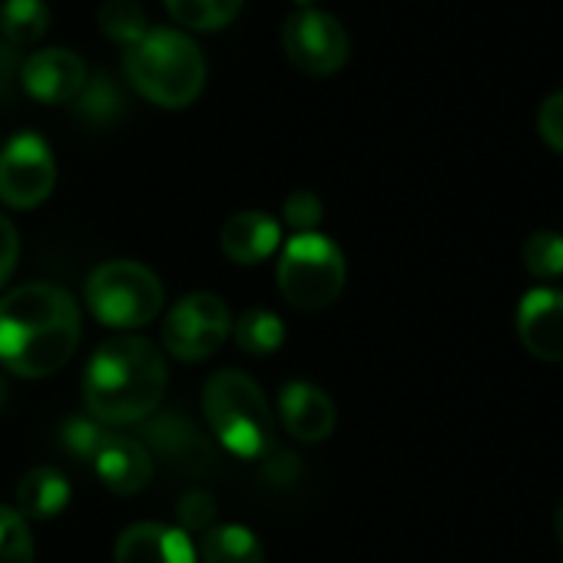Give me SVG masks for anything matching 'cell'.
Instances as JSON below:
<instances>
[{"mask_svg":"<svg viewBox=\"0 0 563 563\" xmlns=\"http://www.w3.org/2000/svg\"><path fill=\"white\" fill-rule=\"evenodd\" d=\"M80 349V309L74 296L31 282L0 299V365L21 378H51Z\"/></svg>","mask_w":563,"mask_h":563,"instance_id":"obj_1","label":"cell"},{"mask_svg":"<svg viewBox=\"0 0 563 563\" xmlns=\"http://www.w3.org/2000/svg\"><path fill=\"white\" fill-rule=\"evenodd\" d=\"M166 395V362L146 339L120 335L103 342L84 378L90 418L103 424H136L159 411Z\"/></svg>","mask_w":563,"mask_h":563,"instance_id":"obj_2","label":"cell"},{"mask_svg":"<svg viewBox=\"0 0 563 563\" xmlns=\"http://www.w3.org/2000/svg\"><path fill=\"white\" fill-rule=\"evenodd\" d=\"M123 67L140 97L156 107H189L206 87L202 51L183 31L150 27L136 44L126 47Z\"/></svg>","mask_w":563,"mask_h":563,"instance_id":"obj_3","label":"cell"},{"mask_svg":"<svg viewBox=\"0 0 563 563\" xmlns=\"http://www.w3.org/2000/svg\"><path fill=\"white\" fill-rule=\"evenodd\" d=\"M202 411L219 444L235 457H262L272 448V411L262 388L242 372H219L202 388Z\"/></svg>","mask_w":563,"mask_h":563,"instance_id":"obj_4","label":"cell"},{"mask_svg":"<svg viewBox=\"0 0 563 563\" xmlns=\"http://www.w3.org/2000/svg\"><path fill=\"white\" fill-rule=\"evenodd\" d=\"M163 282L143 262H103L87 278V306L110 329H143L163 309Z\"/></svg>","mask_w":563,"mask_h":563,"instance_id":"obj_5","label":"cell"},{"mask_svg":"<svg viewBox=\"0 0 563 563\" xmlns=\"http://www.w3.org/2000/svg\"><path fill=\"white\" fill-rule=\"evenodd\" d=\"M345 275L342 249L319 232L296 235L278 258V289L299 312L329 309L345 289Z\"/></svg>","mask_w":563,"mask_h":563,"instance_id":"obj_6","label":"cell"},{"mask_svg":"<svg viewBox=\"0 0 563 563\" xmlns=\"http://www.w3.org/2000/svg\"><path fill=\"white\" fill-rule=\"evenodd\" d=\"M232 319L222 299L212 292H192L173 306L163 322V345L179 362H206L229 339Z\"/></svg>","mask_w":563,"mask_h":563,"instance_id":"obj_7","label":"cell"},{"mask_svg":"<svg viewBox=\"0 0 563 563\" xmlns=\"http://www.w3.org/2000/svg\"><path fill=\"white\" fill-rule=\"evenodd\" d=\"M282 47L309 77H332L349 64V31L329 11L306 8L282 27Z\"/></svg>","mask_w":563,"mask_h":563,"instance_id":"obj_8","label":"cell"},{"mask_svg":"<svg viewBox=\"0 0 563 563\" xmlns=\"http://www.w3.org/2000/svg\"><path fill=\"white\" fill-rule=\"evenodd\" d=\"M57 186V163L37 133H18L0 150V202L11 209L41 206Z\"/></svg>","mask_w":563,"mask_h":563,"instance_id":"obj_9","label":"cell"},{"mask_svg":"<svg viewBox=\"0 0 563 563\" xmlns=\"http://www.w3.org/2000/svg\"><path fill=\"white\" fill-rule=\"evenodd\" d=\"M143 448L176 477H206L216 471V448L183 411H159L143 421Z\"/></svg>","mask_w":563,"mask_h":563,"instance_id":"obj_10","label":"cell"},{"mask_svg":"<svg viewBox=\"0 0 563 563\" xmlns=\"http://www.w3.org/2000/svg\"><path fill=\"white\" fill-rule=\"evenodd\" d=\"M90 74L84 57L67 47H44L21 64V84L37 103H74Z\"/></svg>","mask_w":563,"mask_h":563,"instance_id":"obj_11","label":"cell"},{"mask_svg":"<svg viewBox=\"0 0 563 563\" xmlns=\"http://www.w3.org/2000/svg\"><path fill=\"white\" fill-rule=\"evenodd\" d=\"M517 339L540 362H563V292L530 289L517 306Z\"/></svg>","mask_w":563,"mask_h":563,"instance_id":"obj_12","label":"cell"},{"mask_svg":"<svg viewBox=\"0 0 563 563\" xmlns=\"http://www.w3.org/2000/svg\"><path fill=\"white\" fill-rule=\"evenodd\" d=\"M278 408H282V424L289 428V434L302 444H319L335 431V405L332 398L309 385V382H292L282 388L278 395Z\"/></svg>","mask_w":563,"mask_h":563,"instance_id":"obj_13","label":"cell"},{"mask_svg":"<svg viewBox=\"0 0 563 563\" xmlns=\"http://www.w3.org/2000/svg\"><path fill=\"white\" fill-rule=\"evenodd\" d=\"M117 563H196V547L179 527L133 523L120 533Z\"/></svg>","mask_w":563,"mask_h":563,"instance_id":"obj_14","label":"cell"},{"mask_svg":"<svg viewBox=\"0 0 563 563\" xmlns=\"http://www.w3.org/2000/svg\"><path fill=\"white\" fill-rule=\"evenodd\" d=\"M93 471L97 477L120 497H133V494H143L153 481V457L150 451L143 448V441H133V438H123V434H113L100 457L93 461Z\"/></svg>","mask_w":563,"mask_h":563,"instance_id":"obj_15","label":"cell"},{"mask_svg":"<svg viewBox=\"0 0 563 563\" xmlns=\"http://www.w3.org/2000/svg\"><path fill=\"white\" fill-rule=\"evenodd\" d=\"M222 252L235 262V265H258L265 262L278 242H282V225L258 209H245L225 219L222 232H219Z\"/></svg>","mask_w":563,"mask_h":563,"instance_id":"obj_16","label":"cell"},{"mask_svg":"<svg viewBox=\"0 0 563 563\" xmlns=\"http://www.w3.org/2000/svg\"><path fill=\"white\" fill-rule=\"evenodd\" d=\"M70 504V484L57 467H34L18 484V514L34 520H51Z\"/></svg>","mask_w":563,"mask_h":563,"instance_id":"obj_17","label":"cell"},{"mask_svg":"<svg viewBox=\"0 0 563 563\" xmlns=\"http://www.w3.org/2000/svg\"><path fill=\"white\" fill-rule=\"evenodd\" d=\"M199 560L202 563H262V543L249 527L225 523L206 530L199 543Z\"/></svg>","mask_w":563,"mask_h":563,"instance_id":"obj_18","label":"cell"},{"mask_svg":"<svg viewBox=\"0 0 563 563\" xmlns=\"http://www.w3.org/2000/svg\"><path fill=\"white\" fill-rule=\"evenodd\" d=\"M47 27H51V8L44 0H4L0 4V34L14 47L37 44L47 34Z\"/></svg>","mask_w":563,"mask_h":563,"instance_id":"obj_19","label":"cell"},{"mask_svg":"<svg viewBox=\"0 0 563 563\" xmlns=\"http://www.w3.org/2000/svg\"><path fill=\"white\" fill-rule=\"evenodd\" d=\"M74 110L90 126H113L126 117V100L110 77H90L84 93L74 100Z\"/></svg>","mask_w":563,"mask_h":563,"instance_id":"obj_20","label":"cell"},{"mask_svg":"<svg viewBox=\"0 0 563 563\" xmlns=\"http://www.w3.org/2000/svg\"><path fill=\"white\" fill-rule=\"evenodd\" d=\"M286 342V325L275 312L265 309H249L242 312V319L235 322V345L245 355H272Z\"/></svg>","mask_w":563,"mask_h":563,"instance_id":"obj_21","label":"cell"},{"mask_svg":"<svg viewBox=\"0 0 563 563\" xmlns=\"http://www.w3.org/2000/svg\"><path fill=\"white\" fill-rule=\"evenodd\" d=\"M245 0H166V11L189 31H219L235 21Z\"/></svg>","mask_w":563,"mask_h":563,"instance_id":"obj_22","label":"cell"},{"mask_svg":"<svg viewBox=\"0 0 563 563\" xmlns=\"http://www.w3.org/2000/svg\"><path fill=\"white\" fill-rule=\"evenodd\" d=\"M110 438H113V431H107V424L97 421V418L74 415V418H67V421L60 424V444H64V451H67L74 461L90 464V467H93V461L100 457V451H103V444H107Z\"/></svg>","mask_w":563,"mask_h":563,"instance_id":"obj_23","label":"cell"},{"mask_svg":"<svg viewBox=\"0 0 563 563\" xmlns=\"http://www.w3.org/2000/svg\"><path fill=\"white\" fill-rule=\"evenodd\" d=\"M100 31L123 47L136 44L150 31L143 4L140 0H107L100 8Z\"/></svg>","mask_w":563,"mask_h":563,"instance_id":"obj_24","label":"cell"},{"mask_svg":"<svg viewBox=\"0 0 563 563\" xmlns=\"http://www.w3.org/2000/svg\"><path fill=\"white\" fill-rule=\"evenodd\" d=\"M527 272L540 282H553L563 275V235L553 232V229H540L533 232L527 242H523V252H520Z\"/></svg>","mask_w":563,"mask_h":563,"instance_id":"obj_25","label":"cell"},{"mask_svg":"<svg viewBox=\"0 0 563 563\" xmlns=\"http://www.w3.org/2000/svg\"><path fill=\"white\" fill-rule=\"evenodd\" d=\"M0 563H34V537L14 507L0 504Z\"/></svg>","mask_w":563,"mask_h":563,"instance_id":"obj_26","label":"cell"},{"mask_svg":"<svg viewBox=\"0 0 563 563\" xmlns=\"http://www.w3.org/2000/svg\"><path fill=\"white\" fill-rule=\"evenodd\" d=\"M216 514H219V500L209 490H189V494H183V500L176 507L179 530H199V533H206V530H212Z\"/></svg>","mask_w":563,"mask_h":563,"instance_id":"obj_27","label":"cell"},{"mask_svg":"<svg viewBox=\"0 0 563 563\" xmlns=\"http://www.w3.org/2000/svg\"><path fill=\"white\" fill-rule=\"evenodd\" d=\"M322 216H325V206H322V199H319L312 189H296V192L286 199V222H289L299 235L316 232V225L322 222Z\"/></svg>","mask_w":563,"mask_h":563,"instance_id":"obj_28","label":"cell"},{"mask_svg":"<svg viewBox=\"0 0 563 563\" xmlns=\"http://www.w3.org/2000/svg\"><path fill=\"white\" fill-rule=\"evenodd\" d=\"M537 133H540V140H543L553 153L563 156V90L550 93V97L540 103V110H537Z\"/></svg>","mask_w":563,"mask_h":563,"instance_id":"obj_29","label":"cell"},{"mask_svg":"<svg viewBox=\"0 0 563 563\" xmlns=\"http://www.w3.org/2000/svg\"><path fill=\"white\" fill-rule=\"evenodd\" d=\"M18 258H21V239H18V229L8 216H0V289H4V282L11 278V272L18 268Z\"/></svg>","mask_w":563,"mask_h":563,"instance_id":"obj_30","label":"cell"},{"mask_svg":"<svg viewBox=\"0 0 563 563\" xmlns=\"http://www.w3.org/2000/svg\"><path fill=\"white\" fill-rule=\"evenodd\" d=\"M14 70H18V57H14V44L4 47L0 41V90L11 93V80H14Z\"/></svg>","mask_w":563,"mask_h":563,"instance_id":"obj_31","label":"cell"},{"mask_svg":"<svg viewBox=\"0 0 563 563\" xmlns=\"http://www.w3.org/2000/svg\"><path fill=\"white\" fill-rule=\"evenodd\" d=\"M553 530H556V540H560V547H563V504H560V510H556V520H553Z\"/></svg>","mask_w":563,"mask_h":563,"instance_id":"obj_32","label":"cell"},{"mask_svg":"<svg viewBox=\"0 0 563 563\" xmlns=\"http://www.w3.org/2000/svg\"><path fill=\"white\" fill-rule=\"evenodd\" d=\"M4 401H8V382H4V375H0V408H4Z\"/></svg>","mask_w":563,"mask_h":563,"instance_id":"obj_33","label":"cell"},{"mask_svg":"<svg viewBox=\"0 0 563 563\" xmlns=\"http://www.w3.org/2000/svg\"><path fill=\"white\" fill-rule=\"evenodd\" d=\"M296 4H302V8H309V4H312V0H296Z\"/></svg>","mask_w":563,"mask_h":563,"instance_id":"obj_34","label":"cell"}]
</instances>
